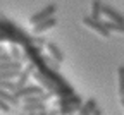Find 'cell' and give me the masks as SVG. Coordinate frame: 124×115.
Returning a JSON list of instances; mask_svg holds the SVG:
<instances>
[{
	"mask_svg": "<svg viewBox=\"0 0 124 115\" xmlns=\"http://www.w3.org/2000/svg\"><path fill=\"white\" fill-rule=\"evenodd\" d=\"M0 41L16 43L23 48V62L26 60L29 65H33L31 74L45 89L57 96L74 93L72 86L59 74V62L50 55H43L41 46L35 41V36H29L23 28L7 19L4 14H0Z\"/></svg>",
	"mask_w": 124,
	"mask_h": 115,
	"instance_id": "obj_1",
	"label": "cell"
},
{
	"mask_svg": "<svg viewBox=\"0 0 124 115\" xmlns=\"http://www.w3.org/2000/svg\"><path fill=\"white\" fill-rule=\"evenodd\" d=\"M83 24L86 28H90L91 31H95L97 35H100L102 38H108V36H110V31L107 29V26L100 19H93L91 15H85V17H83Z\"/></svg>",
	"mask_w": 124,
	"mask_h": 115,
	"instance_id": "obj_2",
	"label": "cell"
},
{
	"mask_svg": "<svg viewBox=\"0 0 124 115\" xmlns=\"http://www.w3.org/2000/svg\"><path fill=\"white\" fill-rule=\"evenodd\" d=\"M55 10H57V5H55V4L46 5V7H45V9H41L40 12H36V14L31 15V17H29V22H31V24H36V22H40V21L48 19V17H52V15L55 14Z\"/></svg>",
	"mask_w": 124,
	"mask_h": 115,
	"instance_id": "obj_3",
	"label": "cell"
},
{
	"mask_svg": "<svg viewBox=\"0 0 124 115\" xmlns=\"http://www.w3.org/2000/svg\"><path fill=\"white\" fill-rule=\"evenodd\" d=\"M43 93V86L41 84H24L23 88H17L14 91V94L19 98H24V96H31V94H40Z\"/></svg>",
	"mask_w": 124,
	"mask_h": 115,
	"instance_id": "obj_4",
	"label": "cell"
},
{
	"mask_svg": "<svg viewBox=\"0 0 124 115\" xmlns=\"http://www.w3.org/2000/svg\"><path fill=\"white\" fill-rule=\"evenodd\" d=\"M54 26H57V19L52 15V17L45 19V21H40V22L33 24V35H41V33H45V31L52 29Z\"/></svg>",
	"mask_w": 124,
	"mask_h": 115,
	"instance_id": "obj_5",
	"label": "cell"
},
{
	"mask_svg": "<svg viewBox=\"0 0 124 115\" xmlns=\"http://www.w3.org/2000/svg\"><path fill=\"white\" fill-rule=\"evenodd\" d=\"M81 103H83L81 96L72 93V94H66V96H59V100H57L55 105L60 108V107H67V105H81Z\"/></svg>",
	"mask_w": 124,
	"mask_h": 115,
	"instance_id": "obj_6",
	"label": "cell"
},
{
	"mask_svg": "<svg viewBox=\"0 0 124 115\" xmlns=\"http://www.w3.org/2000/svg\"><path fill=\"white\" fill-rule=\"evenodd\" d=\"M102 15H105V17H107L108 21H112V22H124L122 14L117 12V10L112 9V7H108V5H103V7H102Z\"/></svg>",
	"mask_w": 124,
	"mask_h": 115,
	"instance_id": "obj_7",
	"label": "cell"
},
{
	"mask_svg": "<svg viewBox=\"0 0 124 115\" xmlns=\"http://www.w3.org/2000/svg\"><path fill=\"white\" fill-rule=\"evenodd\" d=\"M45 46H46V52H48V55H50L54 60H57L59 64H62V62H64V53L60 52V48H59L55 43H52V41H46V43H45Z\"/></svg>",
	"mask_w": 124,
	"mask_h": 115,
	"instance_id": "obj_8",
	"label": "cell"
},
{
	"mask_svg": "<svg viewBox=\"0 0 124 115\" xmlns=\"http://www.w3.org/2000/svg\"><path fill=\"white\" fill-rule=\"evenodd\" d=\"M23 112L24 113H41V115H45L46 113L45 101H40V103H24L23 105Z\"/></svg>",
	"mask_w": 124,
	"mask_h": 115,
	"instance_id": "obj_9",
	"label": "cell"
},
{
	"mask_svg": "<svg viewBox=\"0 0 124 115\" xmlns=\"http://www.w3.org/2000/svg\"><path fill=\"white\" fill-rule=\"evenodd\" d=\"M0 98H2V100H5L10 107H17L19 105V98L17 96H16L12 91H7V89H2V88H0Z\"/></svg>",
	"mask_w": 124,
	"mask_h": 115,
	"instance_id": "obj_10",
	"label": "cell"
},
{
	"mask_svg": "<svg viewBox=\"0 0 124 115\" xmlns=\"http://www.w3.org/2000/svg\"><path fill=\"white\" fill-rule=\"evenodd\" d=\"M95 107H97V101L93 100V98H90V100H86L85 103H81L78 113H79V115H91V112H93Z\"/></svg>",
	"mask_w": 124,
	"mask_h": 115,
	"instance_id": "obj_11",
	"label": "cell"
},
{
	"mask_svg": "<svg viewBox=\"0 0 124 115\" xmlns=\"http://www.w3.org/2000/svg\"><path fill=\"white\" fill-rule=\"evenodd\" d=\"M102 7H103V4L100 2V0H93L91 2V17L93 19H100V15H102Z\"/></svg>",
	"mask_w": 124,
	"mask_h": 115,
	"instance_id": "obj_12",
	"label": "cell"
},
{
	"mask_svg": "<svg viewBox=\"0 0 124 115\" xmlns=\"http://www.w3.org/2000/svg\"><path fill=\"white\" fill-rule=\"evenodd\" d=\"M107 26L108 31H116V33H121V35H124V22H112V21H107L103 22Z\"/></svg>",
	"mask_w": 124,
	"mask_h": 115,
	"instance_id": "obj_13",
	"label": "cell"
},
{
	"mask_svg": "<svg viewBox=\"0 0 124 115\" xmlns=\"http://www.w3.org/2000/svg\"><path fill=\"white\" fill-rule=\"evenodd\" d=\"M0 88L14 93L16 89H17V84H16V81H12V79H0Z\"/></svg>",
	"mask_w": 124,
	"mask_h": 115,
	"instance_id": "obj_14",
	"label": "cell"
},
{
	"mask_svg": "<svg viewBox=\"0 0 124 115\" xmlns=\"http://www.w3.org/2000/svg\"><path fill=\"white\" fill-rule=\"evenodd\" d=\"M117 84H119V94H124V65H119L117 69Z\"/></svg>",
	"mask_w": 124,
	"mask_h": 115,
	"instance_id": "obj_15",
	"label": "cell"
},
{
	"mask_svg": "<svg viewBox=\"0 0 124 115\" xmlns=\"http://www.w3.org/2000/svg\"><path fill=\"white\" fill-rule=\"evenodd\" d=\"M10 57L14 60H23V52H19V45L10 43Z\"/></svg>",
	"mask_w": 124,
	"mask_h": 115,
	"instance_id": "obj_16",
	"label": "cell"
},
{
	"mask_svg": "<svg viewBox=\"0 0 124 115\" xmlns=\"http://www.w3.org/2000/svg\"><path fill=\"white\" fill-rule=\"evenodd\" d=\"M79 107H81V105H67V107H60L59 113H62V115H69V113L78 112V110H79Z\"/></svg>",
	"mask_w": 124,
	"mask_h": 115,
	"instance_id": "obj_17",
	"label": "cell"
},
{
	"mask_svg": "<svg viewBox=\"0 0 124 115\" xmlns=\"http://www.w3.org/2000/svg\"><path fill=\"white\" fill-rule=\"evenodd\" d=\"M0 112H4V113H9L10 112V105L5 100H2V98H0Z\"/></svg>",
	"mask_w": 124,
	"mask_h": 115,
	"instance_id": "obj_18",
	"label": "cell"
},
{
	"mask_svg": "<svg viewBox=\"0 0 124 115\" xmlns=\"http://www.w3.org/2000/svg\"><path fill=\"white\" fill-rule=\"evenodd\" d=\"M12 57L9 55V53H5V52H0V62H5V60H10Z\"/></svg>",
	"mask_w": 124,
	"mask_h": 115,
	"instance_id": "obj_19",
	"label": "cell"
},
{
	"mask_svg": "<svg viewBox=\"0 0 124 115\" xmlns=\"http://www.w3.org/2000/svg\"><path fill=\"white\" fill-rule=\"evenodd\" d=\"M91 115H102V110H100L98 107H95V108H93V112H91Z\"/></svg>",
	"mask_w": 124,
	"mask_h": 115,
	"instance_id": "obj_20",
	"label": "cell"
},
{
	"mask_svg": "<svg viewBox=\"0 0 124 115\" xmlns=\"http://www.w3.org/2000/svg\"><path fill=\"white\" fill-rule=\"evenodd\" d=\"M121 103H122V107H124V94H122V98H121Z\"/></svg>",
	"mask_w": 124,
	"mask_h": 115,
	"instance_id": "obj_21",
	"label": "cell"
}]
</instances>
